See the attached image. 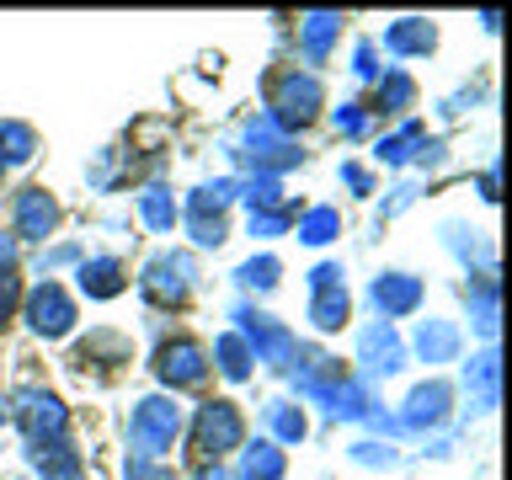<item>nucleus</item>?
Returning <instances> with one entry per match:
<instances>
[{
    "label": "nucleus",
    "mask_w": 512,
    "mask_h": 480,
    "mask_svg": "<svg viewBox=\"0 0 512 480\" xmlns=\"http://www.w3.org/2000/svg\"><path fill=\"white\" fill-rule=\"evenodd\" d=\"M128 480H176V475H166V470H155L150 459H134V464H128Z\"/></svg>",
    "instance_id": "nucleus-30"
},
{
    "label": "nucleus",
    "mask_w": 512,
    "mask_h": 480,
    "mask_svg": "<svg viewBox=\"0 0 512 480\" xmlns=\"http://www.w3.org/2000/svg\"><path fill=\"white\" fill-rule=\"evenodd\" d=\"M363 363L374 368V374H395V368H400V342H395L390 320L363 331Z\"/></svg>",
    "instance_id": "nucleus-9"
},
{
    "label": "nucleus",
    "mask_w": 512,
    "mask_h": 480,
    "mask_svg": "<svg viewBox=\"0 0 512 480\" xmlns=\"http://www.w3.org/2000/svg\"><path fill=\"white\" fill-rule=\"evenodd\" d=\"M0 422H6V406H0Z\"/></svg>",
    "instance_id": "nucleus-34"
},
{
    "label": "nucleus",
    "mask_w": 512,
    "mask_h": 480,
    "mask_svg": "<svg viewBox=\"0 0 512 480\" xmlns=\"http://www.w3.org/2000/svg\"><path fill=\"white\" fill-rule=\"evenodd\" d=\"M80 288H86L91 299H112L123 288V267L112 262V256H102V262H86L80 267Z\"/></svg>",
    "instance_id": "nucleus-13"
},
{
    "label": "nucleus",
    "mask_w": 512,
    "mask_h": 480,
    "mask_svg": "<svg viewBox=\"0 0 512 480\" xmlns=\"http://www.w3.org/2000/svg\"><path fill=\"white\" fill-rule=\"evenodd\" d=\"M310 320L320 331H336L347 320V288L336 283V288H315V304H310Z\"/></svg>",
    "instance_id": "nucleus-15"
},
{
    "label": "nucleus",
    "mask_w": 512,
    "mask_h": 480,
    "mask_svg": "<svg viewBox=\"0 0 512 480\" xmlns=\"http://www.w3.org/2000/svg\"><path fill=\"white\" fill-rule=\"evenodd\" d=\"M374 304H379L384 315H406V310L422 304V283L406 278V272H390V278L374 283Z\"/></svg>",
    "instance_id": "nucleus-8"
},
{
    "label": "nucleus",
    "mask_w": 512,
    "mask_h": 480,
    "mask_svg": "<svg viewBox=\"0 0 512 480\" xmlns=\"http://www.w3.org/2000/svg\"><path fill=\"white\" fill-rule=\"evenodd\" d=\"M299 235L310 240V246H320V240H331V235H336V214H331V208H315V214L299 224Z\"/></svg>",
    "instance_id": "nucleus-25"
},
{
    "label": "nucleus",
    "mask_w": 512,
    "mask_h": 480,
    "mask_svg": "<svg viewBox=\"0 0 512 480\" xmlns=\"http://www.w3.org/2000/svg\"><path fill=\"white\" fill-rule=\"evenodd\" d=\"M176 427H182V411H176L171 400H144V406L134 411V422H128V438H134L139 459H155V454L171 448Z\"/></svg>",
    "instance_id": "nucleus-1"
},
{
    "label": "nucleus",
    "mask_w": 512,
    "mask_h": 480,
    "mask_svg": "<svg viewBox=\"0 0 512 480\" xmlns=\"http://www.w3.org/2000/svg\"><path fill=\"white\" fill-rule=\"evenodd\" d=\"M384 48H390V54H427V48H432V27L422 22V16H406V22L390 27Z\"/></svg>",
    "instance_id": "nucleus-12"
},
{
    "label": "nucleus",
    "mask_w": 512,
    "mask_h": 480,
    "mask_svg": "<svg viewBox=\"0 0 512 480\" xmlns=\"http://www.w3.org/2000/svg\"><path fill=\"white\" fill-rule=\"evenodd\" d=\"M235 320H240V342L256 347L272 368H288V363H294V336H288L283 326H272L267 315H235Z\"/></svg>",
    "instance_id": "nucleus-4"
},
{
    "label": "nucleus",
    "mask_w": 512,
    "mask_h": 480,
    "mask_svg": "<svg viewBox=\"0 0 512 480\" xmlns=\"http://www.w3.org/2000/svg\"><path fill=\"white\" fill-rule=\"evenodd\" d=\"M336 16H326V11H315V16H304V54L310 59H326V48H331V38H336Z\"/></svg>",
    "instance_id": "nucleus-19"
},
{
    "label": "nucleus",
    "mask_w": 512,
    "mask_h": 480,
    "mask_svg": "<svg viewBox=\"0 0 512 480\" xmlns=\"http://www.w3.org/2000/svg\"><path fill=\"white\" fill-rule=\"evenodd\" d=\"M443 406H448V390H443V384H422V390L411 395V406H406V422H411V427H422V422H438V416H443Z\"/></svg>",
    "instance_id": "nucleus-16"
},
{
    "label": "nucleus",
    "mask_w": 512,
    "mask_h": 480,
    "mask_svg": "<svg viewBox=\"0 0 512 480\" xmlns=\"http://www.w3.org/2000/svg\"><path fill=\"white\" fill-rule=\"evenodd\" d=\"M27 432L32 438H59L64 432V406L54 395H27Z\"/></svg>",
    "instance_id": "nucleus-11"
},
{
    "label": "nucleus",
    "mask_w": 512,
    "mask_h": 480,
    "mask_svg": "<svg viewBox=\"0 0 512 480\" xmlns=\"http://www.w3.org/2000/svg\"><path fill=\"white\" fill-rule=\"evenodd\" d=\"M267 422H272V432H278L283 443H299L304 438V416L294 406H283V400H272V406H267Z\"/></svg>",
    "instance_id": "nucleus-24"
},
{
    "label": "nucleus",
    "mask_w": 512,
    "mask_h": 480,
    "mask_svg": "<svg viewBox=\"0 0 512 480\" xmlns=\"http://www.w3.org/2000/svg\"><path fill=\"white\" fill-rule=\"evenodd\" d=\"M416 347H422V358H427V363H443V358H454L459 331H454V326H443V320H422V331H416Z\"/></svg>",
    "instance_id": "nucleus-14"
},
{
    "label": "nucleus",
    "mask_w": 512,
    "mask_h": 480,
    "mask_svg": "<svg viewBox=\"0 0 512 480\" xmlns=\"http://www.w3.org/2000/svg\"><path fill=\"white\" fill-rule=\"evenodd\" d=\"M155 374L166 379V384H203L208 358H203L198 342H166V347L155 352Z\"/></svg>",
    "instance_id": "nucleus-6"
},
{
    "label": "nucleus",
    "mask_w": 512,
    "mask_h": 480,
    "mask_svg": "<svg viewBox=\"0 0 512 480\" xmlns=\"http://www.w3.org/2000/svg\"><path fill=\"white\" fill-rule=\"evenodd\" d=\"M240 278H246L251 288H272L278 283V262H272V256H256V262L240 267Z\"/></svg>",
    "instance_id": "nucleus-27"
},
{
    "label": "nucleus",
    "mask_w": 512,
    "mask_h": 480,
    "mask_svg": "<svg viewBox=\"0 0 512 480\" xmlns=\"http://www.w3.org/2000/svg\"><path fill=\"white\" fill-rule=\"evenodd\" d=\"M411 91H416V86H411L406 75H384V80H379V107H406Z\"/></svg>",
    "instance_id": "nucleus-26"
},
{
    "label": "nucleus",
    "mask_w": 512,
    "mask_h": 480,
    "mask_svg": "<svg viewBox=\"0 0 512 480\" xmlns=\"http://www.w3.org/2000/svg\"><path fill=\"white\" fill-rule=\"evenodd\" d=\"M336 128H342V134H347V139H358V134H363V128H368V118H363V112H358V107H342V112H336Z\"/></svg>",
    "instance_id": "nucleus-28"
},
{
    "label": "nucleus",
    "mask_w": 512,
    "mask_h": 480,
    "mask_svg": "<svg viewBox=\"0 0 512 480\" xmlns=\"http://www.w3.org/2000/svg\"><path fill=\"white\" fill-rule=\"evenodd\" d=\"M187 278H192L187 256H160V262L150 267V294L155 299H182L187 294Z\"/></svg>",
    "instance_id": "nucleus-10"
},
{
    "label": "nucleus",
    "mask_w": 512,
    "mask_h": 480,
    "mask_svg": "<svg viewBox=\"0 0 512 480\" xmlns=\"http://www.w3.org/2000/svg\"><path fill=\"white\" fill-rule=\"evenodd\" d=\"M32 155V128L27 123H0V166H22Z\"/></svg>",
    "instance_id": "nucleus-20"
},
{
    "label": "nucleus",
    "mask_w": 512,
    "mask_h": 480,
    "mask_svg": "<svg viewBox=\"0 0 512 480\" xmlns=\"http://www.w3.org/2000/svg\"><path fill=\"white\" fill-rule=\"evenodd\" d=\"M27 320H32V331H43V336H64L75 320V304L64 299L59 283H43V288H32V299H27Z\"/></svg>",
    "instance_id": "nucleus-5"
},
{
    "label": "nucleus",
    "mask_w": 512,
    "mask_h": 480,
    "mask_svg": "<svg viewBox=\"0 0 512 480\" xmlns=\"http://www.w3.org/2000/svg\"><path fill=\"white\" fill-rule=\"evenodd\" d=\"M187 224H192V240H198V246H219V240H224V214H219V208H208L203 198H192Z\"/></svg>",
    "instance_id": "nucleus-17"
},
{
    "label": "nucleus",
    "mask_w": 512,
    "mask_h": 480,
    "mask_svg": "<svg viewBox=\"0 0 512 480\" xmlns=\"http://www.w3.org/2000/svg\"><path fill=\"white\" fill-rule=\"evenodd\" d=\"M59 224V203L48 198L43 187H27L22 198H16V230L22 235H48Z\"/></svg>",
    "instance_id": "nucleus-7"
},
{
    "label": "nucleus",
    "mask_w": 512,
    "mask_h": 480,
    "mask_svg": "<svg viewBox=\"0 0 512 480\" xmlns=\"http://www.w3.org/2000/svg\"><path fill=\"white\" fill-rule=\"evenodd\" d=\"M11 262V240H0V267H6Z\"/></svg>",
    "instance_id": "nucleus-33"
},
{
    "label": "nucleus",
    "mask_w": 512,
    "mask_h": 480,
    "mask_svg": "<svg viewBox=\"0 0 512 480\" xmlns=\"http://www.w3.org/2000/svg\"><path fill=\"white\" fill-rule=\"evenodd\" d=\"M342 176H347V182H352V187H358V192H368V187H374V182H368V171H363V166H347Z\"/></svg>",
    "instance_id": "nucleus-32"
},
{
    "label": "nucleus",
    "mask_w": 512,
    "mask_h": 480,
    "mask_svg": "<svg viewBox=\"0 0 512 480\" xmlns=\"http://www.w3.org/2000/svg\"><path fill=\"white\" fill-rule=\"evenodd\" d=\"M214 352H219V368H224L230 379H246V374H251V347L240 342V336H219Z\"/></svg>",
    "instance_id": "nucleus-23"
},
{
    "label": "nucleus",
    "mask_w": 512,
    "mask_h": 480,
    "mask_svg": "<svg viewBox=\"0 0 512 480\" xmlns=\"http://www.w3.org/2000/svg\"><path fill=\"white\" fill-rule=\"evenodd\" d=\"M283 224H288L283 214H251V230L256 235H283Z\"/></svg>",
    "instance_id": "nucleus-29"
},
{
    "label": "nucleus",
    "mask_w": 512,
    "mask_h": 480,
    "mask_svg": "<svg viewBox=\"0 0 512 480\" xmlns=\"http://www.w3.org/2000/svg\"><path fill=\"white\" fill-rule=\"evenodd\" d=\"M11 304H16V278H11L6 267H0V320L11 315Z\"/></svg>",
    "instance_id": "nucleus-31"
},
{
    "label": "nucleus",
    "mask_w": 512,
    "mask_h": 480,
    "mask_svg": "<svg viewBox=\"0 0 512 480\" xmlns=\"http://www.w3.org/2000/svg\"><path fill=\"white\" fill-rule=\"evenodd\" d=\"M246 480H283V454L272 443L246 448Z\"/></svg>",
    "instance_id": "nucleus-21"
},
{
    "label": "nucleus",
    "mask_w": 512,
    "mask_h": 480,
    "mask_svg": "<svg viewBox=\"0 0 512 480\" xmlns=\"http://www.w3.org/2000/svg\"><path fill=\"white\" fill-rule=\"evenodd\" d=\"M496 374H502V368H496V352H486V358L470 363V395L480 400V411L496 406Z\"/></svg>",
    "instance_id": "nucleus-18"
},
{
    "label": "nucleus",
    "mask_w": 512,
    "mask_h": 480,
    "mask_svg": "<svg viewBox=\"0 0 512 480\" xmlns=\"http://www.w3.org/2000/svg\"><path fill=\"white\" fill-rule=\"evenodd\" d=\"M139 214H144V224H150V230H171V219H176L171 192H166V187H150V192L139 198Z\"/></svg>",
    "instance_id": "nucleus-22"
},
{
    "label": "nucleus",
    "mask_w": 512,
    "mask_h": 480,
    "mask_svg": "<svg viewBox=\"0 0 512 480\" xmlns=\"http://www.w3.org/2000/svg\"><path fill=\"white\" fill-rule=\"evenodd\" d=\"M315 107H320V80L315 75H299V70L278 75V91H272V123H278V128L310 123Z\"/></svg>",
    "instance_id": "nucleus-2"
},
{
    "label": "nucleus",
    "mask_w": 512,
    "mask_h": 480,
    "mask_svg": "<svg viewBox=\"0 0 512 480\" xmlns=\"http://www.w3.org/2000/svg\"><path fill=\"white\" fill-rule=\"evenodd\" d=\"M240 443V411L230 406V400H214V406H203L198 416V448L208 459L230 454V448Z\"/></svg>",
    "instance_id": "nucleus-3"
}]
</instances>
